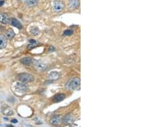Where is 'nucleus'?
<instances>
[{"instance_id": "f257e3e1", "label": "nucleus", "mask_w": 144, "mask_h": 127, "mask_svg": "<svg viewBox=\"0 0 144 127\" xmlns=\"http://www.w3.org/2000/svg\"><path fill=\"white\" fill-rule=\"evenodd\" d=\"M80 78L75 77L67 81L65 85V87L68 90H76L80 87Z\"/></svg>"}, {"instance_id": "f03ea898", "label": "nucleus", "mask_w": 144, "mask_h": 127, "mask_svg": "<svg viewBox=\"0 0 144 127\" xmlns=\"http://www.w3.org/2000/svg\"><path fill=\"white\" fill-rule=\"evenodd\" d=\"M14 92L18 94H24L28 91V87L25 83L22 81H17L13 85Z\"/></svg>"}, {"instance_id": "7ed1b4c3", "label": "nucleus", "mask_w": 144, "mask_h": 127, "mask_svg": "<svg viewBox=\"0 0 144 127\" xmlns=\"http://www.w3.org/2000/svg\"><path fill=\"white\" fill-rule=\"evenodd\" d=\"M19 80H20V81L26 84V83L33 81L34 80V77L33 75L28 73H21L19 75Z\"/></svg>"}, {"instance_id": "20e7f679", "label": "nucleus", "mask_w": 144, "mask_h": 127, "mask_svg": "<svg viewBox=\"0 0 144 127\" xmlns=\"http://www.w3.org/2000/svg\"><path fill=\"white\" fill-rule=\"evenodd\" d=\"M53 8L57 12H60L64 9V5L63 2L60 0H55L52 3Z\"/></svg>"}, {"instance_id": "39448f33", "label": "nucleus", "mask_w": 144, "mask_h": 127, "mask_svg": "<svg viewBox=\"0 0 144 127\" xmlns=\"http://www.w3.org/2000/svg\"><path fill=\"white\" fill-rule=\"evenodd\" d=\"M33 62V65H34L35 68L38 71H44L46 69V65L43 62L40 61H37V60H35V61H32Z\"/></svg>"}, {"instance_id": "423d86ee", "label": "nucleus", "mask_w": 144, "mask_h": 127, "mask_svg": "<svg viewBox=\"0 0 144 127\" xmlns=\"http://www.w3.org/2000/svg\"><path fill=\"white\" fill-rule=\"evenodd\" d=\"M62 122V118L60 116H54L50 119V123L54 126H58Z\"/></svg>"}, {"instance_id": "0eeeda50", "label": "nucleus", "mask_w": 144, "mask_h": 127, "mask_svg": "<svg viewBox=\"0 0 144 127\" xmlns=\"http://www.w3.org/2000/svg\"><path fill=\"white\" fill-rule=\"evenodd\" d=\"M11 19L9 16L4 13H0V23L5 25H8L10 23Z\"/></svg>"}, {"instance_id": "6e6552de", "label": "nucleus", "mask_w": 144, "mask_h": 127, "mask_svg": "<svg viewBox=\"0 0 144 127\" xmlns=\"http://www.w3.org/2000/svg\"><path fill=\"white\" fill-rule=\"evenodd\" d=\"M63 121L65 125H70L74 121V117L71 114H68L64 117Z\"/></svg>"}, {"instance_id": "1a4fd4ad", "label": "nucleus", "mask_w": 144, "mask_h": 127, "mask_svg": "<svg viewBox=\"0 0 144 127\" xmlns=\"http://www.w3.org/2000/svg\"><path fill=\"white\" fill-rule=\"evenodd\" d=\"M80 2L79 0H70L69 3V6L72 10H75L79 6Z\"/></svg>"}, {"instance_id": "9d476101", "label": "nucleus", "mask_w": 144, "mask_h": 127, "mask_svg": "<svg viewBox=\"0 0 144 127\" xmlns=\"http://www.w3.org/2000/svg\"><path fill=\"white\" fill-rule=\"evenodd\" d=\"M1 110H2L3 114H5V116H10V115L13 114L12 110L7 105H3L1 108Z\"/></svg>"}, {"instance_id": "9b49d317", "label": "nucleus", "mask_w": 144, "mask_h": 127, "mask_svg": "<svg viewBox=\"0 0 144 127\" xmlns=\"http://www.w3.org/2000/svg\"><path fill=\"white\" fill-rule=\"evenodd\" d=\"M65 95L64 94H57L53 98V101L55 103L60 102L65 99Z\"/></svg>"}, {"instance_id": "f8f14e48", "label": "nucleus", "mask_w": 144, "mask_h": 127, "mask_svg": "<svg viewBox=\"0 0 144 127\" xmlns=\"http://www.w3.org/2000/svg\"><path fill=\"white\" fill-rule=\"evenodd\" d=\"M10 23L12 26H15V27L19 29H21L22 28V24L19 22L17 19H16L15 18L11 19V21H10Z\"/></svg>"}, {"instance_id": "ddd939ff", "label": "nucleus", "mask_w": 144, "mask_h": 127, "mask_svg": "<svg viewBox=\"0 0 144 127\" xmlns=\"http://www.w3.org/2000/svg\"><path fill=\"white\" fill-rule=\"evenodd\" d=\"M60 77V74L59 73L56 71H53L51 72L49 74V80H57Z\"/></svg>"}, {"instance_id": "4468645a", "label": "nucleus", "mask_w": 144, "mask_h": 127, "mask_svg": "<svg viewBox=\"0 0 144 127\" xmlns=\"http://www.w3.org/2000/svg\"><path fill=\"white\" fill-rule=\"evenodd\" d=\"M6 43H7V41L5 36L0 35V49L5 48L6 46Z\"/></svg>"}, {"instance_id": "2eb2a0df", "label": "nucleus", "mask_w": 144, "mask_h": 127, "mask_svg": "<svg viewBox=\"0 0 144 127\" xmlns=\"http://www.w3.org/2000/svg\"><path fill=\"white\" fill-rule=\"evenodd\" d=\"M20 61H21V63L24 64V65H30V64L32 63L33 60H32V58H30V57H25V58H22Z\"/></svg>"}, {"instance_id": "dca6fc26", "label": "nucleus", "mask_w": 144, "mask_h": 127, "mask_svg": "<svg viewBox=\"0 0 144 127\" xmlns=\"http://www.w3.org/2000/svg\"><path fill=\"white\" fill-rule=\"evenodd\" d=\"M15 32L12 28H9L6 32V37L8 39H12L15 36Z\"/></svg>"}, {"instance_id": "f3484780", "label": "nucleus", "mask_w": 144, "mask_h": 127, "mask_svg": "<svg viewBox=\"0 0 144 127\" xmlns=\"http://www.w3.org/2000/svg\"><path fill=\"white\" fill-rule=\"evenodd\" d=\"M25 2L28 6H33L38 3V0H25Z\"/></svg>"}, {"instance_id": "a211bd4d", "label": "nucleus", "mask_w": 144, "mask_h": 127, "mask_svg": "<svg viewBox=\"0 0 144 127\" xmlns=\"http://www.w3.org/2000/svg\"><path fill=\"white\" fill-rule=\"evenodd\" d=\"M31 32L33 35H37L38 33V32H39V30H38V28L34 26V27L31 28Z\"/></svg>"}, {"instance_id": "6ab92c4d", "label": "nucleus", "mask_w": 144, "mask_h": 127, "mask_svg": "<svg viewBox=\"0 0 144 127\" xmlns=\"http://www.w3.org/2000/svg\"><path fill=\"white\" fill-rule=\"evenodd\" d=\"M73 32L72 31V30H66V31L64 32L63 35H64L69 36V35H73Z\"/></svg>"}, {"instance_id": "aec40b11", "label": "nucleus", "mask_w": 144, "mask_h": 127, "mask_svg": "<svg viewBox=\"0 0 144 127\" xmlns=\"http://www.w3.org/2000/svg\"><path fill=\"white\" fill-rule=\"evenodd\" d=\"M35 44H32V43H31L30 44H29V46H28V48L29 49H32V48H34L35 47Z\"/></svg>"}, {"instance_id": "412c9836", "label": "nucleus", "mask_w": 144, "mask_h": 127, "mask_svg": "<svg viewBox=\"0 0 144 127\" xmlns=\"http://www.w3.org/2000/svg\"><path fill=\"white\" fill-rule=\"evenodd\" d=\"M29 42H30V43H32V44H35L36 43V41H35V40H33V39L29 40Z\"/></svg>"}, {"instance_id": "4be33fe9", "label": "nucleus", "mask_w": 144, "mask_h": 127, "mask_svg": "<svg viewBox=\"0 0 144 127\" xmlns=\"http://www.w3.org/2000/svg\"><path fill=\"white\" fill-rule=\"evenodd\" d=\"M4 3H5V1H0V6L3 5Z\"/></svg>"}, {"instance_id": "5701e85b", "label": "nucleus", "mask_w": 144, "mask_h": 127, "mask_svg": "<svg viewBox=\"0 0 144 127\" xmlns=\"http://www.w3.org/2000/svg\"><path fill=\"white\" fill-rule=\"evenodd\" d=\"M12 122L15 123H17V121L16 119H13V120H12Z\"/></svg>"}]
</instances>
